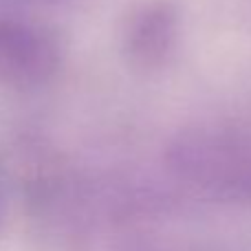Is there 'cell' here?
I'll list each match as a JSON object with an SVG mask.
<instances>
[{"label":"cell","instance_id":"obj_1","mask_svg":"<svg viewBox=\"0 0 251 251\" xmlns=\"http://www.w3.org/2000/svg\"><path fill=\"white\" fill-rule=\"evenodd\" d=\"M170 163L201 187L251 194V130L231 126L190 128L172 141Z\"/></svg>","mask_w":251,"mask_h":251},{"label":"cell","instance_id":"obj_2","mask_svg":"<svg viewBox=\"0 0 251 251\" xmlns=\"http://www.w3.org/2000/svg\"><path fill=\"white\" fill-rule=\"evenodd\" d=\"M64 51L51 29L22 18H0V84L40 88L62 69Z\"/></svg>","mask_w":251,"mask_h":251},{"label":"cell","instance_id":"obj_3","mask_svg":"<svg viewBox=\"0 0 251 251\" xmlns=\"http://www.w3.org/2000/svg\"><path fill=\"white\" fill-rule=\"evenodd\" d=\"M181 13L172 0H148L126 18L122 47L132 66L141 71L161 69L178 40Z\"/></svg>","mask_w":251,"mask_h":251}]
</instances>
